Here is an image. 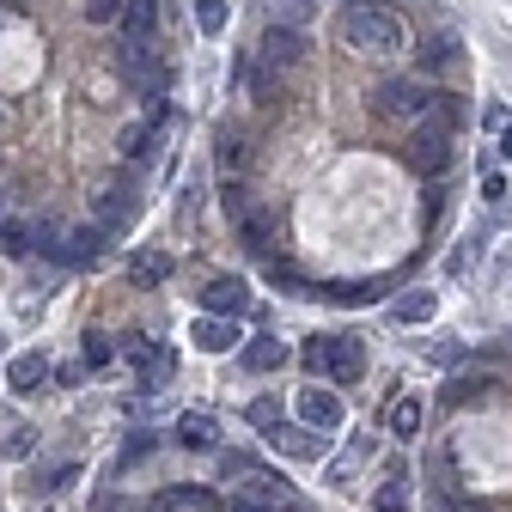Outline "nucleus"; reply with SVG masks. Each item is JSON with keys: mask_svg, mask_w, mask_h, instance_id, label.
<instances>
[{"mask_svg": "<svg viewBox=\"0 0 512 512\" xmlns=\"http://www.w3.org/2000/svg\"><path fill=\"white\" fill-rule=\"evenodd\" d=\"M342 43L354 55H372V61H391L409 49V25L391 13V7H378V0H348L342 7Z\"/></svg>", "mask_w": 512, "mask_h": 512, "instance_id": "nucleus-1", "label": "nucleus"}, {"mask_svg": "<svg viewBox=\"0 0 512 512\" xmlns=\"http://www.w3.org/2000/svg\"><path fill=\"white\" fill-rule=\"evenodd\" d=\"M445 159H452V104H433L421 122H415V135H409V165L415 171H445Z\"/></svg>", "mask_w": 512, "mask_h": 512, "instance_id": "nucleus-2", "label": "nucleus"}, {"mask_svg": "<svg viewBox=\"0 0 512 512\" xmlns=\"http://www.w3.org/2000/svg\"><path fill=\"white\" fill-rule=\"evenodd\" d=\"M305 360L324 372L330 384H354L360 366H366V348H360V336H317V342L305 348Z\"/></svg>", "mask_w": 512, "mask_h": 512, "instance_id": "nucleus-3", "label": "nucleus"}, {"mask_svg": "<svg viewBox=\"0 0 512 512\" xmlns=\"http://www.w3.org/2000/svg\"><path fill=\"white\" fill-rule=\"evenodd\" d=\"M433 104H439V92L421 86V80H384V86L372 92V110L391 116V122H421Z\"/></svg>", "mask_w": 512, "mask_h": 512, "instance_id": "nucleus-4", "label": "nucleus"}, {"mask_svg": "<svg viewBox=\"0 0 512 512\" xmlns=\"http://www.w3.org/2000/svg\"><path fill=\"white\" fill-rule=\"evenodd\" d=\"M116 68H122V80L135 86L141 98H153V104L165 98V61H159L147 43H122V49H116Z\"/></svg>", "mask_w": 512, "mask_h": 512, "instance_id": "nucleus-5", "label": "nucleus"}, {"mask_svg": "<svg viewBox=\"0 0 512 512\" xmlns=\"http://www.w3.org/2000/svg\"><path fill=\"white\" fill-rule=\"evenodd\" d=\"M299 421H305L311 433H336V427L348 421V403H342L336 391H324V384H305V391H299Z\"/></svg>", "mask_w": 512, "mask_h": 512, "instance_id": "nucleus-6", "label": "nucleus"}, {"mask_svg": "<svg viewBox=\"0 0 512 512\" xmlns=\"http://www.w3.org/2000/svg\"><path fill=\"white\" fill-rule=\"evenodd\" d=\"M202 311H208V317H226V324H238V317L250 311V287H244L238 275H214V281L202 287Z\"/></svg>", "mask_w": 512, "mask_h": 512, "instance_id": "nucleus-7", "label": "nucleus"}, {"mask_svg": "<svg viewBox=\"0 0 512 512\" xmlns=\"http://www.w3.org/2000/svg\"><path fill=\"white\" fill-rule=\"evenodd\" d=\"M135 208H141L135 189H122V183H98V189H92V214H98L104 232H122L128 220H135Z\"/></svg>", "mask_w": 512, "mask_h": 512, "instance_id": "nucleus-8", "label": "nucleus"}, {"mask_svg": "<svg viewBox=\"0 0 512 512\" xmlns=\"http://www.w3.org/2000/svg\"><path fill=\"white\" fill-rule=\"evenodd\" d=\"M299 61H305V31L269 25V31H263V74L281 80V68H299Z\"/></svg>", "mask_w": 512, "mask_h": 512, "instance_id": "nucleus-9", "label": "nucleus"}, {"mask_svg": "<svg viewBox=\"0 0 512 512\" xmlns=\"http://www.w3.org/2000/svg\"><path fill=\"white\" fill-rule=\"evenodd\" d=\"M49 256H61V263H92V256L104 250V226H74V232H61L55 244H43Z\"/></svg>", "mask_w": 512, "mask_h": 512, "instance_id": "nucleus-10", "label": "nucleus"}, {"mask_svg": "<svg viewBox=\"0 0 512 512\" xmlns=\"http://www.w3.org/2000/svg\"><path fill=\"white\" fill-rule=\"evenodd\" d=\"M275 452H287V458H324L330 452V433H311V427H275V433H263Z\"/></svg>", "mask_w": 512, "mask_h": 512, "instance_id": "nucleus-11", "label": "nucleus"}, {"mask_svg": "<svg viewBox=\"0 0 512 512\" xmlns=\"http://www.w3.org/2000/svg\"><path fill=\"white\" fill-rule=\"evenodd\" d=\"M238 500H250V506H287V482L275 476V470H244V494Z\"/></svg>", "mask_w": 512, "mask_h": 512, "instance_id": "nucleus-12", "label": "nucleus"}, {"mask_svg": "<svg viewBox=\"0 0 512 512\" xmlns=\"http://www.w3.org/2000/svg\"><path fill=\"white\" fill-rule=\"evenodd\" d=\"M122 43H147L153 37V19H159V0H122Z\"/></svg>", "mask_w": 512, "mask_h": 512, "instance_id": "nucleus-13", "label": "nucleus"}, {"mask_svg": "<svg viewBox=\"0 0 512 512\" xmlns=\"http://www.w3.org/2000/svg\"><path fill=\"white\" fill-rule=\"evenodd\" d=\"M189 336H196L202 354H226V348H238V324H226V317H202V324L189 330Z\"/></svg>", "mask_w": 512, "mask_h": 512, "instance_id": "nucleus-14", "label": "nucleus"}, {"mask_svg": "<svg viewBox=\"0 0 512 512\" xmlns=\"http://www.w3.org/2000/svg\"><path fill=\"white\" fill-rule=\"evenodd\" d=\"M214 415H177V445H183V452H208V445H214Z\"/></svg>", "mask_w": 512, "mask_h": 512, "instance_id": "nucleus-15", "label": "nucleus"}, {"mask_svg": "<svg viewBox=\"0 0 512 512\" xmlns=\"http://www.w3.org/2000/svg\"><path fill=\"white\" fill-rule=\"evenodd\" d=\"M244 366H250V372H275V366H287V342H275V336L244 342Z\"/></svg>", "mask_w": 512, "mask_h": 512, "instance_id": "nucleus-16", "label": "nucleus"}, {"mask_svg": "<svg viewBox=\"0 0 512 512\" xmlns=\"http://www.w3.org/2000/svg\"><path fill=\"white\" fill-rule=\"evenodd\" d=\"M43 378H49V360H43V354H19V360H13V372H7V384H13V391H25V397L37 391Z\"/></svg>", "mask_w": 512, "mask_h": 512, "instance_id": "nucleus-17", "label": "nucleus"}, {"mask_svg": "<svg viewBox=\"0 0 512 512\" xmlns=\"http://www.w3.org/2000/svg\"><path fill=\"white\" fill-rule=\"evenodd\" d=\"M421 415H427L421 397H397V403H391V433H397V439H421Z\"/></svg>", "mask_w": 512, "mask_h": 512, "instance_id": "nucleus-18", "label": "nucleus"}, {"mask_svg": "<svg viewBox=\"0 0 512 512\" xmlns=\"http://www.w3.org/2000/svg\"><path fill=\"white\" fill-rule=\"evenodd\" d=\"M433 311H439V299H433L427 287H421V293H403V299L391 305V317H397V324H427Z\"/></svg>", "mask_w": 512, "mask_h": 512, "instance_id": "nucleus-19", "label": "nucleus"}, {"mask_svg": "<svg viewBox=\"0 0 512 512\" xmlns=\"http://www.w3.org/2000/svg\"><path fill=\"white\" fill-rule=\"evenodd\" d=\"M128 275H135V281H147V287H159V281H171V256H159V250H141V256H128Z\"/></svg>", "mask_w": 512, "mask_h": 512, "instance_id": "nucleus-20", "label": "nucleus"}, {"mask_svg": "<svg viewBox=\"0 0 512 512\" xmlns=\"http://www.w3.org/2000/svg\"><path fill=\"white\" fill-rule=\"evenodd\" d=\"M25 452H31L25 421H0V458H25Z\"/></svg>", "mask_w": 512, "mask_h": 512, "instance_id": "nucleus-21", "label": "nucleus"}, {"mask_svg": "<svg viewBox=\"0 0 512 512\" xmlns=\"http://www.w3.org/2000/svg\"><path fill=\"white\" fill-rule=\"evenodd\" d=\"M452 61H458V37H433L421 49V68H452Z\"/></svg>", "mask_w": 512, "mask_h": 512, "instance_id": "nucleus-22", "label": "nucleus"}, {"mask_svg": "<svg viewBox=\"0 0 512 512\" xmlns=\"http://www.w3.org/2000/svg\"><path fill=\"white\" fill-rule=\"evenodd\" d=\"M116 153H122V159H147V153H153V128H122Z\"/></svg>", "mask_w": 512, "mask_h": 512, "instance_id": "nucleus-23", "label": "nucleus"}, {"mask_svg": "<svg viewBox=\"0 0 512 512\" xmlns=\"http://www.w3.org/2000/svg\"><path fill=\"white\" fill-rule=\"evenodd\" d=\"M269 13H275V25H287V31H299V25L311 19V0H275V7H269Z\"/></svg>", "mask_w": 512, "mask_h": 512, "instance_id": "nucleus-24", "label": "nucleus"}, {"mask_svg": "<svg viewBox=\"0 0 512 512\" xmlns=\"http://www.w3.org/2000/svg\"><path fill=\"white\" fill-rule=\"evenodd\" d=\"M196 25H202L208 37H220V31H226V0H196Z\"/></svg>", "mask_w": 512, "mask_h": 512, "instance_id": "nucleus-25", "label": "nucleus"}, {"mask_svg": "<svg viewBox=\"0 0 512 512\" xmlns=\"http://www.w3.org/2000/svg\"><path fill=\"white\" fill-rule=\"evenodd\" d=\"M159 506H202V512H214L220 500H214V494H202V488H171V494H159Z\"/></svg>", "mask_w": 512, "mask_h": 512, "instance_id": "nucleus-26", "label": "nucleus"}, {"mask_svg": "<svg viewBox=\"0 0 512 512\" xmlns=\"http://www.w3.org/2000/svg\"><path fill=\"white\" fill-rule=\"evenodd\" d=\"M244 415H250V427H263V433H275V427H281V409H275L269 397H256V403H250Z\"/></svg>", "mask_w": 512, "mask_h": 512, "instance_id": "nucleus-27", "label": "nucleus"}, {"mask_svg": "<svg viewBox=\"0 0 512 512\" xmlns=\"http://www.w3.org/2000/svg\"><path fill=\"white\" fill-rule=\"evenodd\" d=\"M372 506H378V512H403V506H409V488H403V482L378 488V494H372Z\"/></svg>", "mask_w": 512, "mask_h": 512, "instance_id": "nucleus-28", "label": "nucleus"}, {"mask_svg": "<svg viewBox=\"0 0 512 512\" xmlns=\"http://www.w3.org/2000/svg\"><path fill=\"white\" fill-rule=\"evenodd\" d=\"M122 354H128V366H147V360L159 354V342H147V336H128V342H122Z\"/></svg>", "mask_w": 512, "mask_h": 512, "instance_id": "nucleus-29", "label": "nucleus"}, {"mask_svg": "<svg viewBox=\"0 0 512 512\" xmlns=\"http://www.w3.org/2000/svg\"><path fill=\"white\" fill-rule=\"evenodd\" d=\"M0 244H7L13 256H31V250H37V238H31L25 226H7V232H0Z\"/></svg>", "mask_w": 512, "mask_h": 512, "instance_id": "nucleus-30", "label": "nucleus"}, {"mask_svg": "<svg viewBox=\"0 0 512 512\" xmlns=\"http://www.w3.org/2000/svg\"><path fill=\"white\" fill-rule=\"evenodd\" d=\"M244 244H256V250L269 244V214H244Z\"/></svg>", "mask_w": 512, "mask_h": 512, "instance_id": "nucleus-31", "label": "nucleus"}, {"mask_svg": "<svg viewBox=\"0 0 512 512\" xmlns=\"http://www.w3.org/2000/svg\"><path fill=\"white\" fill-rule=\"evenodd\" d=\"M488 384H494V378H458V384H452V403H476Z\"/></svg>", "mask_w": 512, "mask_h": 512, "instance_id": "nucleus-32", "label": "nucleus"}, {"mask_svg": "<svg viewBox=\"0 0 512 512\" xmlns=\"http://www.w3.org/2000/svg\"><path fill=\"white\" fill-rule=\"evenodd\" d=\"M116 13H122V0H86V19L92 25H110Z\"/></svg>", "mask_w": 512, "mask_h": 512, "instance_id": "nucleus-33", "label": "nucleus"}, {"mask_svg": "<svg viewBox=\"0 0 512 512\" xmlns=\"http://www.w3.org/2000/svg\"><path fill=\"white\" fill-rule=\"evenodd\" d=\"M110 354H116V348H110L104 336H86V366H110Z\"/></svg>", "mask_w": 512, "mask_h": 512, "instance_id": "nucleus-34", "label": "nucleus"}, {"mask_svg": "<svg viewBox=\"0 0 512 512\" xmlns=\"http://www.w3.org/2000/svg\"><path fill=\"white\" fill-rule=\"evenodd\" d=\"M147 452H153V433H141V439H128V445H122V464H135V458H147Z\"/></svg>", "mask_w": 512, "mask_h": 512, "instance_id": "nucleus-35", "label": "nucleus"}, {"mask_svg": "<svg viewBox=\"0 0 512 512\" xmlns=\"http://www.w3.org/2000/svg\"><path fill=\"white\" fill-rule=\"evenodd\" d=\"M244 159V141L238 135H220V165H238Z\"/></svg>", "mask_w": 512, "mask_h": 512, "instance_id": "nucleus-36", "label": "nucleus"}, {"mask_svg": "<svg viewBox=\"0 0 512 512\" xmlns=\"http://www.w3.org/2000/svg\"><path fill=\"white\" fill-rule=\"evenodd\" d=\"M226 512H275V506H250V500H226Z\"/></svg>", "mask_w": 512, "mask_h": 512, "instance_id": "nucleus-37", "label": "nucleus"}]
</instances>
